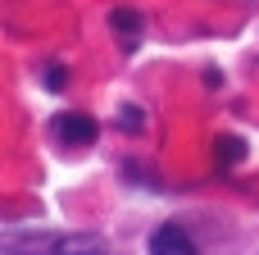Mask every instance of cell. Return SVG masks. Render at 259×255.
<instances>
[{"mask_svg":"<svg viewBox=\"0 0 259 255\" xmlns=\"http://www.w3.org/2000/svg\"><path fill=\"white\" fill-rule=\"evenodd\" d=\"M46 87H50V91H64V87H68V73H64L59 64H50V68H46Z\"/></svg>","mask_w":259,"mask_h":255,"instance_id":"6","label":"cell"},{"mask_svg":"<svg viewBox=\"0 0 259 255\" xmlns=\"http://www.w3.org/2000/svg\"><path fill=\"white\" fill-rule=\"evenodd\" d=\"M150 255H191V237H187L178 224H164V228H155V237H150Z\"/></svg>","mask_w":259,"mask_h":255,"instance_id":"2","label":"cell"},{"mask_svg":"<svg viewBox=\"0 0 259 255\" xmlns=\"http://www.w3.org/2000/svg\"><path fill=\"white\" fill-rule=\"evenodd\" d=\"M55 137H59L64 146H91V141H96V119L82 114V110H68V114L55 119Z\"/></svg>","mask_w":259,"mask_h":255,"instance_id":"1","label":"cell"},{"mask_svg":"<svg viewBox=\"0 0 259 255\" xmlns=\"http://www.w3.org/2000/svg\"><path fill=\"white\" fill-rule=\"evenodd\" d=\"M214 160H219L223 169L241 164V160H246V141H241V137H232V132H223V137L214 141Z\"/></svg>","mask_w":259,"mask_h":255,"instance_id":"3","label":"cell"},{"mask_svg":"<svg viewBox=\"0 0 259 255\" xmlns=\"http://www.w3.org/2000/svg\"><path fill=\"white\" fill-rule=\"evenodd\" d=\"M109 23H114L123 37H137V32H141V14H137V9H114Z\"/></svg>","mask_w":259,"mask_h":255,"instance_id":"4","label":"cell"},{"mask_svg":"<svg viewBox=\"0 0 259 255\" xmlns=\"http://www.w3.org/2000/svg\"><path fill=\"white\" fill-rule=\"evenodd\" d=\"M118 128L137 137V132H146V114H141L137 105H123V110H118Z\"/></svg>","mask_w":259,"mask_h":255,"instance_id":"5","label":"cell"}]
</instances>
